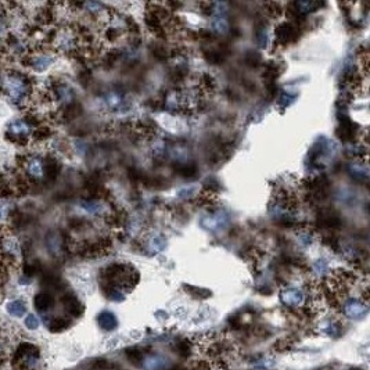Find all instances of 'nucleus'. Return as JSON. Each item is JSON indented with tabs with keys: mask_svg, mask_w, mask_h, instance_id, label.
I'll use <instances>...</instances> for the list:
<instances>
[{
	"mask_svg": "<svg viewBox=\"0 0 370 370\" xmlns=\"http://www.w3.org/2000/svg\"><path fill=\"white\" fill-rule=\"evenodd\" d=\"M3 89L14 103H21L29 94V85L27 79L17 74H8L3 78Z\"/></svg>",
	"mask_w": 370,
	"mask_h": 370,
	"instance_id": "f257e3e1",
	"label": "nucleus"
},
{
	"mask_svg": "<svg viewBox=\"0 0 370 370\" xmlns=\"http://www.w3.org/2000/svg\"><path fill=\"white\" fill-rule=\"evenodd\" d=\"M7 133L11 135L14 139L18 140V143H23L32 133L31 125L27 122V121L18 119V121H14V122H11L8 125Z\"/></svg>",
	"mask_w": 370,
	"mask_h": 370,
	"instance_id": "f03ea898",
	"label": "nucleus"
},
{
	"mask_svg": "<svg viewBox=\"0 0 370 370\" xmlns=\"http://www.w3.org/2000/svg\"><path fill=\"white\" fill-rule=\"evenodd\" d=\"M24 168L27 175L33 179V180H40L45 175V168H43V161L39 157H31L24 162Z\"/></svg>",
	"mask_w": 370,
	"mask_h": 370,
	"instance_id": "7ed1b4c3",
	"label": "nucleus"
},
{
	"mask_svg": "<svg viewBox=\"0 0 370 370\" xmlns=\"http://www.w3.org/2000/svg\"><path fill=\"white\" fill-rule=\"evenodd\" d=\"M344 311H345V315H347L349 319H352V320H361V319H363V317L366 316V313H368L366 305L358 300L347 301L345 305H344Z\"/></svg>",
	"mask_w": 370,
	"mask_h": 370,
	"instance_id": "20e7f679",
	"label": "nucleus"
},
{
	"mask_svg": "<svg viewBox=\"0 0 370 370\" xmlns=\"http://www.w3.org/2000/svg\"><path fill=\"white\" fill-rule=\"evenodd\" d=\"M33 304H35V308L38 309V311H40V312H47L49 309L53 308V305H54L53 295L46 293V291L36 294V295H35V298H33Z\"/></svg>",
	"mask_w": 370,
	"mask_h": 370,
	"instance_id": "39448f33",
	"label": "nucleus"
},
{
	"mask_svg": "<svg viewBox=\"0 0 370 370\" xmlns=\"http://www.w3.org/2000/svg\"><path fill=\"white\" fill-rule=\"evenodd\" d=\"M62 304H64V308L65 311L72 315V316H81L82 315V312H84V307H82V304L79 302V301L74 297V295H67V297H64L62 298Z\"/></svg>",
	"mask_w": 370,
	"mask_h": 370,
	"instance_id": "423d86ee",
	"label": "nucleus"
},
{
	"mask_svg": "<svg viewBox=\"0 0 370 370\" xmlns=\"http://www.w3.org/2000/svg\"><path fill=\"white\" fill-rule=\"evenodd\" d=\"M97 322L100 324L101 329L106 330V332L114 330L116 327V324H118V320H116L115 315L111 313V312H108V311L101 312L100 315H99V317H97Z\"/></svg>",
	"mask_w": 370,
	"mask_h": 370,
	"instance_id": "0eeeda50",
	"label": "nucleus"
},
{
	"mask_svg": "<svg viewBox=\"0 0 370 370\" xmlns=\"http://www.w3.org/2000/svg\"><path fill=\"white\" fill-rule=\"evenodd\" d=\"M143 366L147 370L164 369L167 366V359L164 356H158V355H148L146 358H143Z\"/></svg>",
	"mask_w": 370,
	"mask_h": 370,
	"instance_id": "6e6552de",
	"label": "nucleus"
},
{
	"mask_svg": "<svg viewBox=\"0 0 370 370\" xmlns=\"http://www.w3.org/2000/svg\"><path fill=\"white\" fill-rule=\"evenodd\" d=\"M302 300H304L302 293L298 291V290H287V291L282 294V301L285 302V305H290V307L300 305Z\"/></svg>",
	"mask_w": 370,
	"mask_h": 370,
	"instance_id": "1a4fd4ad",
	"label": "nucleus"
},
{
	"mask_svg": "<svg viewBox=\"0 0 370 370\" xmlns=\"http://www.w3.org/2000/svg\"><path fill=\"white\" fill-rule=\"evenodd\" d=\"M7 312L14 317H21L27 312V304L23 300L10 301L7 304Z\"/></svg>",
	"mask_w": 370,
	"mask_h": 370,
	"instance_id": "9d476101",
	"label": "nucleus"
},
{
	"mask_svg": "<svg viewBox=\"0 0 370 370\" xmlns=\"http://www.w3.org/2000/svg\"><path fill=\"white\" fill-rule=\"evenodd\" d=\"M70 320L68 319H64V317H57V319H53L50 323H49V330L53 333H60L64 332L65 329L70 327Z\"/></svg>",
	"mask_w": 370,
	"mask_h": 370,
	"instance_id": "9b49d317",
	"label": "nucleus"
},
{
	"mask_svg": "<svg viewBox=\"0 0 370 370\" xmlns=\"http://www.w3.org/2000/svg\"><path fill=\"white\" fill-rule=\"evenodd\" d=\"M52 61H53V60H52L49 56L42 54V56H38V57H35V58L32 60V68H35L36 71L46 70L47 67L52 64Z\"/></svg>",
	"mask_w": 370,
	"mask_h": 370,
	"instance_id": "f8f14e48",
	"label": "nucleus"
},
{
	"mask_svg": "<svg viewBox=\"0 0 370 370\" xmlns=\"http://www.w3.org/2000/svg\"><path fill=\"white\" fill-rule=\"evenodd\" d=\"M43 168H45V175H46L49 179H54V177L58 175V172H60V167H58V164L56 162V160L49 161L47 164H43Z\"/></svg>",
	"mask_w": 370,
	"mask_h": 370,
	"instance_id": "ddd939ff",
	"label": "nucleus"
},
{
	"mask_svg": "<svg viewBox=\"0 0 370 370\" xmlns=\"http://www.w3.org/2000/svg\"><path fill=\"white\" fill-rule=\"evenodd\" d=\"M125 355H126V356H128V359L133 363H138L143 359V351H142L140 348H136V347L128 348V349L125 351Z\"/></svg>",
	"mask_w": 370,
	"mask_h": 370,
	"instance_id": "4468645a",
	"label": "nucleus"
},
{
	"mask_svg": "<svg viewBox=\"0 0 370 370\" xmlns=\"http://www.w3.org/2000/svg\"><path fill=\"white\" fill-rule=\"evenodd\" d=\"M176 352L180 356H189V355L192 354V345L189 344V341L187 340H182V341H179L176 344Z\"/></svg>",
	"mask_w": 370,
	"mask_h": 370,
	"instance_id": "2eb2a0df",
	"label": "nucleus"
},
{
	"mask_svg": "<svg viewBox=\"0 0 370 370\" xmlns=\"http://www.w3.org/2000/svg\"><path fill=\"white\" fill-rule=\"evenodd\" d=\"M39 324H40L39 319L35 315H32V313L27 315V317L24 319V326L27 329H29V330H36L39 327Z\"/></svg>",
	"mask_w": 370,
	"mask_h": 370,
	"instance_id": "dca6fc26",
	"label": "nucleus"
},
{
	"mask_svg": "<svg viewBox=\"0 0 370 370\" xmlns=\"http://www.w3.org/2000/svg\"><path fill=\"white\" fill-rule=\"evenodd\" d=\"M49 135H50V131H49L47 128H40V129H36V131H35L33 138L36 140H43L46 139Z\"/></svg>",
	"mask_w": 370,
	"mask_h": 370,
	"instance_id": "f3484780",
	"label": "nucleus"
},
{
	"mask_svg": "<svg viewBox=\"0 0 370 370\" xmlns=\"http://www.w3.org/2000/svg\"><path fill=\"white\" fill-rule=\"evenodd\" d=\"M192 370H211V366H209L208 362H205V361H200V362H197L193 366V369Z\"/></svg>",
	"mask_w": 370,
	"mask_h": 370,
	"instance_id": "a211bd4d",
	"label": "nucleus"
},
{
	"mask_svg": "<svg viewBox=\"0 0 370 370\" xmlns=\"http://www.w3.org/2000/svg\"><path fill=\"white\" fill-rule=\"evenodd\" d=\"M6 32V24L3 23V20H0V35Z\"/></svg>",
	"mask_w": 370,
	"mask_h": 370,
	"instance_id": "6ab92c4d",
	"label": "nucleus"
},
{
	"mask_svg": "<svg viewBox=\"0 0 370 370\" xmlns=\"http://www.w3.org/2000/svg\"><path fill=\"white\" fill-rule=\"evenodd\" d=\"M0 218H1V211H0Z\"/></svg>",
	"mask_w": 370,
	"mask_h": 370,
	"instance_id": "aec40b11",
	"label": "nucleus"
}]
</instances>
